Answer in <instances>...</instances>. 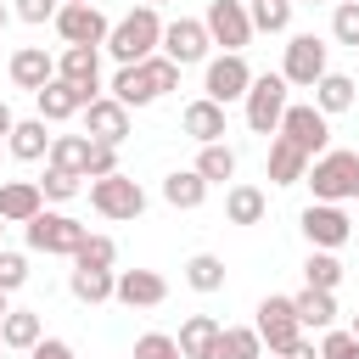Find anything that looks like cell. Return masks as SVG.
I'll use <instances>...</instances> for the list:
<instances>
[{
	"instance_id": "ffe728a7",
	"label": "cell",
	"mask_w": 359,
	"mask_h": 359,
	"mask_svg": "<svg viewBox=\"0 0 359 359\" xmlns=\"http://www.w3.org/2000/svg\"><path fill=\"white\" fill-rule=\"evenodd\" d=\"M180 123H185V135H191L196 146H219V140H224V107L208 101V95L191 101V107L180 112Z\"/></svg>"
},
{
	"instance_id": "f5cc1de1",
	"label": "cell",
	"mask_w": 359,
	"mask_h": 359,
	"mask_svg": "<svg viewBox=\"0 0 359 359\" xmlns=\"http://www.w3.org/2000/svg\"><path fill=\"white\" fill-rule=\"evenodd\" d=\"M348 331H353V337H359V314H353V325H348Z\"/></svg>"
},
{
	"instance_id": "681fc988",
	"label": "cell",
	"mask_w": 359,
	"mask_h": 359,
	"mask_svg": "<svg viewBox=\"0 0 359 359\" xmlns=\"http://www.w3.org/2000/svg\"><path fill=\"white\" fill-rule=\"evenodd\" d=\"M6 22H11V6H6V0H0V34H6Z\"/></svg>"
},
{
	"instance_id": "c3c4849f",
	"label": "cell",
	"mask_w": 359,
	"mask_h": 359,
	"mask_svg": "<svg viewBox=\"0 0 359 359\" xmlns=\"http://www.w3.org/2000/svg\"><path fill=\"white\" fill-rule=\"evenodd\" d=\"M11 129H17V118H11V107H6V101H0V135H6V140H11Z\"/></svg>"
},
{
	"instance_id": "91938a15",
	"label": "cell",
	"mask_w": 359,
	"mask_h": 359,
	"mask_svg": "<svg viewBox=\"0 0 359 359\" xmlns=\"http://www.w3.org/2000/svg\"><path fill=\"white\" fill-rule=\"evenodd\" d=\"M0 359H6V342H0Z\"/></svg>"
},
{
	"instance_id": "3957f363",
	"label": "cell",
	"mask_w": 359,
	"mask_h": 359,
	"mask_svg": "<svg viewBox=\"0 0 359 359\" xmlns=\"http://www.w3.org/2000/svg\"><path fill=\"white\" fill-rule=\"evenodd\" d=\"M22 236H28V252H45V258H73L79 247H84V224L73 219V213H39V219H28L22 224Z\"/></svg>"
},
{
	"instance_id": "9f6ffc18",
	"label": "cell",
	"mask_w": 359,
	"mask_h": 359,
	"mask_svg": "<svg viewBox=\"0 0 359 359\" xmlns=\"http://www.w3.org/2000/svg\"><path fill=\"white\" fill-rule=\"evenodd\" d=\"M0 151H6V135H0Z\"/></svg>"
},
{
	"instance_id": "816d5d0a",
	"label": "cell",
	"mask_w": 359,
	"mask_h": 359,
	"mask_svg": "<svg viewBox=\"0 0 359 359\" xmlns=\"http://www.w3.org/2000/svg\"><path fill=\"white\" fill-rule=\"evenodd\" d=\"M140 6H168V0H140Z\"/></svg>"
},
{
	"instance_id": "ba28073f",
	"label": "cell",
	"mask_w": 359,
	"mask_h": 359,
	"mask_svg": "<svg viewBox=\"0 0 359 359\" xmlns=\"http://www.w3.org/2000/svg\"><path fill=\"white\" fill-rule=\"evenodd\" d=\"M90 208L101 219H140L146 213V191L129 174H107V180H90Z\"/></svg>"
},
{
	"instance_id": "6f0895ef",
	"label": "cell",
	"mask_w": 359,
	"mask_h": 359,
	"mask_svg": "<svg viewBox=\"0 0 359 359\" xmlns=\"http://www.w3.org/2000/svg\"><path fill=\"white\" fill-rule=\"evenodd\" d=\"M353 230H359V213H353Z\"/></svg>"
},
{
	"instance_id": "d590c367",
	"label": "cell",
	"mask_w": 359,
	"mask_h": 359,
	"mask_svg": "<svg viewBox=\"0 0 359 359\" xmlns=\"http://www.w3.org/2000/svg\"><path fill=\"white\" fill-rule=\"evenodd\" d=\"M252 28L258 34H286L292 28V0H252Z\"/></svg>"
},
{
	"instance_id": "ac0fdd59",
	"label": "cell",
	"mask_w": 359,
	"mask_h": 359,
	"mask_svg": "<svg viewBox=\"0 0 359 359\" xmlns=\"http://www.w3.org/2000/svg\"><path fill=\"white\" fill-rule=\"evenodd\" d=\"M39 213H45L39 180H6V185H0V219H6V224H28V219H39Z\"/></svg>"
},
{
	"instance_id": "11a10c76",
	"label": "cell",
	"mask_w": 359,
	"mask_h": 359,
	"mask_svg": "<svg viewBox=\"0 0 359 359\" xmlns=\"http://www.w3.org/2000/svg\"><path fill=\"white\" fill-rule=\"evenodd\" d=\"M0 236H6V219H0ZM0 252H6V247H0Z\"/></svg>"
},
{
	"instance_id": "60d3db41",
	"label": "cell",
	"mask_w": 359,
	"mask_h": 359,
	"mask_svg": "<svg viewBox=\"0 0 359 359\" xmlns=\"http://www.w3.org/2000/svg\"><path fill=\"white\" fill-rule=\"evenodd\" d=\"M17 286H28V258L22 252H0V292H17Z\"/></svg>"
},
{
	"instance_id": "d6986e66",
	"label": "cell",
	"mask_w": 359,
	"mask_h": 359,
	"mask_svg": "<svg viewBox=\"0 0 359 359\" xmlns=\"http://www.w3.org/2000/svg\"><path fill=\"white\" fill-rule=\"evenodd\" d=\"M34 101H39V118H45V123H67V118H79V112L90 107V95H84L79 84H67V79H50Z\"/></svg>"
},
{
	"instance_id": "b9f144b4",
	"label": "cell",
	"mask_w": 359,
	"mask_h": 359,
	"mask_svg": "<svg viewBox=\"0 0 359 359\" xmlns=\"http://www.w3.org/2000/svg\"><path fill=\"white\" fill-rule=\"evenodd\" d=\"M320 359H359V337L353 331H325V342H320Z\"/></svg>"
},
{
	"instance_id": "f35d334b",
	"label": "cell",
	"mask_w": 359,
	"mask_h": 359,
	"mask_svg": "<svg viewBox=\"0 0 359 359\" xmlns=\"http://www.w3.org/2000/svg\"><path fill=\"white\" fill-rule=\"evenodd\" d=\"M135 359H185V353L168 331H146V337H135Z\"/></svg>"
},
{
	"instance_id": "74e56055",
	"label": "cell",
	"mask_w": 359,
	"mask_h": 359,
	"mask_svg": "<svg viewBox=\"0 0 359 359\" xmlns=\"http://www.w3.org/2000/svg\"><path fill=\"white\" fill-rule=\"evenodd\" d=\"M331 39L359 50V0H342V6L331 11Z\"/></svg>"
},
{
	"instance_id": "e0dca14e",
	"label": "cell",
	"mask_w": 359,
	"mask_h": 359,
	"mask_svg": "<svg viewBox=\"0 0 359 359\" xmlns=\"http://www.w3.org/2000/svg\"><path fill=\"white\" fill-rule=\"evenodd\" d=\"M6 73H11L17 90H34V95H39V90L56 79V56H50L45 45H22V50H11V67H6Z\"/></svg>"
},
{
	"instance_id": "680465c9",
	"label": "cell",
	"mask_w": 359,
	"mask_h": 359,
	"mask_svg": "<svg viewBox=\"0 0 359 359\" xmlns=\"http://www.w3.org/2000/svg\"><path fill=\"white\" fill-rule=\"evenodd\" d=\"M292 6H303V0H292ZM309 6H314V0H309Z\"/></svg>"
},
{
	"instance_id": "5b68a950",
	"label": "cell",
	"mask_w": 359,
	"mask_h": 359,
	"mask_svg": "<svg viewBox=\"0 0 359 359\" xmlns=\"http://www.w3.org/2000/svg\"><path fill=\"white\" fill-rule=\"evenodd\" d=\"M202 28H208V39L213 45H224V50H247L252 45V11H247V0H208V17H202Z\"/></svg>"
},
{
	"instance_id": "4fadbf2b",
	"label": "cell",
	"mask_w": 359,
	"mask_h": 359,
	"mask_svg": "<svg viewBox=\"0 0 359 359\" xmlns=\"http://www.w3.org/2000/svg\"><path fill=\"white\" fill-rule=\"evenodd\" d=\"M56 34H62V45H107V34H112V22L95 11V6H62L56 11Z\"/></svg>"
},
{
	"instance_id": "f1b7e54d",
	"label": "cell",
	"mask_w": 359,
	"mask_h": 359,
	"mask_svg": "<svg viewBox=\"0 0 359 359\" xmlns=\"http://www.w3.org/2000/svg\"><path fill=\"white\" fill-rule=\"evenodd\" d=\"M292 309H297V320L314 325V331H331V325H337V292H314V286H303V292L292 297Z\"/></svg>"
},
{
	"instance_id": "7bdbcfd3",
	"label": "cell",
	"mask_w": 359,
	"mask_h": 359,
	"mask_svg": "<svg viewBox=\"0 0 359 359\" xmlns=\"http://www.w3.org/2000/svg\"><path fill=\"white\" fill-rule=\"evenodd\" d=\"M146 73H151V84H157V95H168V90H180V67L157 50V56H146Z\"/></svg>"
},
{
	"instance_id": "bcb514c9",
	"label": "cell",
	"mask_w": 359,
	"mask_h": 359,
	"mask_svg": "<svg viewBox=\"0 0 359 359\" xmlns=\"http://www.w3.org/2000/svg\"><path fill=\"white\" fill-rule=\"evenodd\" d=\"M28 359H79V353H73V342H62V337H45V342H39Z\"/></svg>"
},
{
	"instance_id": "2e32d148",
	"label": "cell",
	"mask_w": 359,
	"mask_h": 359,
	"mask_svg": "<svg viewBox=\"0 0 359 359\" xmlns=\"http://www.w3.org/2000/svg\"><path fill=\"white\" fill-rule=\"evenodd\" d=\"M112 297H118L123 309H157V303L168 297V280H163L157 269H118Z\"/></svg>"
},
{
	"instance_id": "cb8c5ba5",
	"label": "cell",
	"mask_w": 359,
	"mask_h": 359,
	"mask_svg": "<svg viewBox=\"0 0 359 359\" xmlns=\"http://www.w3.org/2000/svg\"><path fill=\"white\" fill-rule=\"evenodd\" d=\"M107 90H112V101H123V107H151V101H157V84H151L146 62H140V67H118Z\"/></svg>"
},
{
	"instance_id": "52a82bcc",
	"label": "cell",
	"mask_w": 359,
	"mask_h": 359,
	"mask_svg": "<svg viewBox=\"0 0 359 359\" xmlns=\"http://www.w3.org/2000/svg\"><path fill=\"white\" fill-rule=\"evenodd\" d=\"M280 135H286L297 151H309V157H325V151H331V118H325L314 101H292L286 118H280Z\"/></svg>"
},
{
	"instance_id": "603a6c76",
	"label": "cell",
	"mask_w": 359,
	"mask_h": 359,
	"mask_svg": "<svg viewBox=\"0 0 359 359\" xmlns=\"http://www.w3.org/2000/svg\"><path fill=\"white\" fill-rule=\"evenodd\" d=\"M309 163H314V157H309V151H297L286 135H275V140H269V185H297V180L309 174Z\"/></svg>"
},
{
	"instance_id": "277c9868",
	"label": "cell",
	"mask_w": 359,
	"mask_h": 359,
	"mask_svg": "<svg viewBox=\"0 0 359 359\" xmlns=\"http://www.w3.org/2000/svg\"><path fill=\"white\" fill-rule=\"evenodd\" d=\"M292 107V84L280 73H258L247 90V129L252 135H280V118Z\"/></svg>"
},
{
	"instance_id": "6da1fadb",
	"label": "cell",
	"mask_w": 359,
	"mask_h": 359,
	"mask_svg": "<svg viewBox=\"0 0 359 359\" xmlns=\"http://www.w3.org/2000/svg\"><path fill=\"white\" fill-rule=\"evenodd\" d=\"M107 50H112L118 67H140L146 56H157L163 50V17H157V6H135L129 17H118L112 34H107Z\"/></svg>"
},
{
	"instance_id": "f546056e",
	"label": "cell",
	"mask_w": 359,
	"mask_h": 359,
	"mask_svg": "<svg viewBox=\"0 0 359 359\" xmlns=\"http://www.w3.org/2000/svg\"><path fill=\"white\" fill-rule=\"evenodd\" d=\"M359 101V90H353V79L348 73H325L320 84H314V107L325 112V118H337V112H348Z\"/></svg>"
},
{
	"instance_id": "836d02e7",
	"label": "cell",
	"mask_w": 359,
	"mask_h": 359,
	"mask_svg": "<svg viewBox=\"0 0 359 359\" xmlns=\"http://www.w3.org/2000/svg\"><path fill=\"white\" fill-rule=\"evenodd\" d=\"M196 174L208 180V185H224V180H236V151L219 140V146H202V157H196Z\"/></svg>"
},
{
	"instance_id": "9a60e30c",
	"label": "cell",
	"mask_w": 359,
	"mask_h": 359,
	"mask_svg": "<svg viewBox=\"0 0 359 359\" xmlns=\"http://www.w3.org/2000/svg\"><path fill=\"white\" fill-rule=\"evenodd\" d=\"M56 79L79 84V90L95 101V95H101V50H95V45H67V50L56 56Z\"/></svg>"
},
{
	"instance_id": "7c38bea8",
	"label": "cell",
	"mask_w": 359,
	"mask_h": 359,
	"mask_svg": "<svg viewBox=\"0 0 359 359\" xmlns=\"http://www.w3.org/2000/svg\"><path fill=\"white\" fill-rule=\"evenodd\" d=\"M208 28L196 22V17H174V22H163V56L174 62V67H191V62H208Z\"/></svg>"
},
{
	"instance_id": "ee69618b",
	"label": "cell",
	"mask_w": 359,
	"mask_h": 359,
	"mask_svg": "<svg viewBox=\"0 0 359 359\" xmlns=\"http://www.w3.org/2000/svg\"><path fill=\"white\" fill-rule=\"evenodd\" d=\"M107 174H118V146H101V140H95V151H90V168H84V180H107Z\"/></svg>"
},
{
	"instance_id": "d6a6232c",
	"label": "cell",
	"mask_w": 359,
	"mask_h": 359,
	"mask_svg": "<svg viewBox=\"0 0 359 359\" xmlns=\"http://www.w3.org/2000/svg\"><path fill=\"white\" fill-rule=\"evenodd\" d=\"M185 286H191V292H219V286H224V258H213V252L185 258Z\"/></svg>"
},
{
	"instance_id": "f907efd6",
	"label": "cell",
	"mask_w": 359,
	"mask_h": 359,
	"mask_svg": "<svg viewBox=\"0 0 359 359\" xmlns=\"http://www.w3.org/2000/svg\"><path fill=\"white\" fill-rule=\"evenodd\" d=\"M6 297H11V292H0V320H6V314H11V303H6Z\"/></svg>"
},
{
	"instance_id": "8992f818",
	"label": "cell",
	"mask_w": 359,
	"mask_h": 359,
	"mask_svg": "<svg viewBox=\"0 0 359 359\" xmlns=\"http://www.w3.org/2000/svg\"><path fill=\"white\" fill-rule=\"evenodd\" d=\"M258 337H264V348L275 353V359H286L297 342H303V320H297V309H292V297H264L258 303Z\"/></svg>"
},
{
	"instance_id": "8fae6325",
	"label": "cell",
	"mask_w": 359,
	"mask_h": 359,
	"mask_svg": "<svg viewBox=\"0 0 359 359\" xmlns=\"http://www.w3.org/2000/svg\"><path fill=\"white\" fill-rule=\"evenodd\" d=\"M325 73H331V67H325V39H320V34H292L286 62H280V79L297 84V90H314Z\"/></svg>"
},
{
	"instance_id": "5bb4252c",
	"label": "cell",
	"mask_w": 359,
	"mask_h": 359,
	"mask_svg": "<svg viewBox=\"0 0 359 359\" xmlns=\"http://www.w3.org/2000/svg\"><path fill=\"white\" fill-rule=\"evenodd\" d=\"M84 135L101 140V146H123V140H129V107L112 101V95H95V101L84 107Z\"/></svg>"
},
{
	"instance_id": "484cf974",
	"label": "cell",
	"mask_w": 359,
	"mask_h": 359,
	"mask_svg": "<svg viewBox=\"0 0 359 359\" xmlns=\"http://www.w3.org/2000/svg\"><path fill=\"white\" fill-rule=\"evenodd\" d=\"M219 331H224V325H219L213 314H191V320L180 325V337H174V342H180V353H185V359H208V353H213V342H219Z\"/></svg>"
},
{
	"instance_id": "44dd1931",
	"label": "cell",
	"mask_w": 359,
	"mask_h": 359,
	"mask_svg": "<svg viewBox=\"0 0 359 359\" xmlns=\"http://www.w3.org/2000/svg\"><path fill=\"white\" fill-rule=\"evenodd\" d=\"M0 342H6L11 353H34V348L45 342V320H39L34 309H11V314L0 320Z\"/></svg>"
},
{
	"instance_id": "83f0119b",
	"label": "cell",
	"mask_w": 359,
	"mask_h": 359,
	"mask_svg": "<svg viewBox=\"0 0 359 359\" xmlns=\"http://www.w3.org/2000/svg\"><path fill=\"white\" fill-rule=\"evenodd\" d=\"M163 202H168V208H202V202H208V180H202L196 168H174V174L163 180Z\"/></svg>"
},
{
	"instance_id": "1f68e13d",
	"label": "cell",
	"mask_w": 359,
	"mask_h": 359,
	"mask_svg": "<svg viewBox=\"0 0 359 359\" xmlns=\"http://www.w3.org/2000/svg\"><path fill=\"white\" fill-rule=\"evenodd\" d=\"M112 286H118L112 269H73V275H67V292H73L79 303H107Z\"/></svg>"
},
{
	"instance_id": "7dc6e473",
	"label": "cell",
	"mask_w": 359,
	"mask_h": 359,
	"mask_svg": "<svg viewBox=\"0 0 359 359\" xmlns=\"http://www.w3.org/2000/svg\"><path fill=\"white\" fill-rule=\"evenodd\" d=\"M286 359H320V348H314V342H297V348H292Z\"/></svg>"
},
{
	"instance_id": "7a4b0ae2",
	"label": "cell",
	"mask_w": 359,
	"mask_h": 359,
	"mask_svg": "<svg viewBox=\"0 0 359 359\" xmlns=\"http://www.w3.org/2000/svg\"><path fill=\"white\" fill-rule=\"evenodd\" d=\"M303 180L314 185V202H359V151H325L309 163Z\"/></svg>"
},
{
	"instance_id": "7402d4cb",
	"label": "cell",
	"mask_w": 359,
	"mask_h": 359,
	"mask_svg": "<svg viewBox=\"0 0 359 359\" xmlns=\"http://www.w3.org/2000/svg\"><path fill=\"white\" fill-rule=\"evenodd\" d=\"M50 140H56V135H45V118H17L6 151H11L17 163H39V157H50Z\"/></svg>"
},
{
	"instance_id": "30bf717a",
	"label": "cell",
	"mask_w": 359,
	"mask_h": 359,
	"mask_svg": "<svg viewBox=\"0 0 359 359\" xmlns=\"http://www.w3.org/2000/svg\"><path fill=\"white\" fill-rule=\"evenodd\" d=\"M297 224H303V236H309L314 252H337V247L353 236V213H342L337 202H309V208L297 213Z\"/></svg>"
},
{
	"instance_id": "9c48e42d",
	"label": "cell",
	"mask_w": 359,
	"mask_h": 359,
	"mask_svg": "<svg viewBox=\"0 0 359 359\" xmlns=\"http://www.w3.org/2000/svg\"><path fill=\"white\" fill-rule=\"evenodd\" d=\"M252 67H247V56H236V50H224V56H213L208 62V79H202V95L208 101H219V107H230V101H247V90H252Z\"/></svg>"
},
{
	"instance_id": "4316f807",
	"label": "cell",
	"mask_w": 359,
	"mask_h": 359,
	"mask_svg": "<svg viewBox=\"0 0 359 359\" xmlns=\"http://www.w3.org/2000/svg\"><path fill=\"white\" fill-rule=\"evenodd\" d=\"M208 359H264V337H258V325H224Z\"/></svg>"
},
{
	"instance_id": "d4e9b609",
	"label": "cell",
	"mask_w": 359,
	"mask_h": 359,
	"mask_svg": "<svg viewBox=\"0 0 359 359\" xmlns=\"http://www.w3.org/2000/svg\"><path fill=\"white\" fill-rule=\"evenodd\" d=\"M264 213H269V196L258 185H230L224 191V219L230 224H264Z\"/></svg>"
},
{
	"instance_id": "8d00e7d4",
	"label": "cell",
	"mask_w": 359,
	"mask_h": 359,
	"mask_svg": "<svg viewBox=\"0 0 359 359\" xmlns=\"http://www.w3.org/2000/svg\"><path fill=\"white\" fill-rule=\"evenodd\" d=\"M112 258H118L112 236H84V247L73 252V269H112Z\"/></svg>"
},
{
	"instance_id": "f6af8a7d",
	"label": "cell",
	"mask_w": 359,
	"mask_h": 359,
	"mask_svg": "<svg viewBox=\"0 0 359 359\" xmlns=\"http://www.w3.org/2000/svg\"><path fill=\"white\" fill-rule=\"evenodd\" d=\"M22 22H56V11H62V0H17L11 6Z\"/></svg>"
},
{
	"instance_id": "e575fe53",
	"label": "cell",
	"mask_w": 359,
	"mask_h": 359,
	"mask_svg": "<svg viewBox=\"0 0 359 359\" xmlns=\"http://www.w3.org/2000/svg\"><path fill=\"white\" fill-rule=\"evenodd\" d=\"M303 286H314V292H337V286H342V264H337V252H309V264H303Z\"/></svg>"
},
{
	"instance_id": "db71d44e",
	"label": "cell",
	"mask_w": 359,
	"mask_h": 359,
	"mask_svg": "<svg viewBox=\"0 0 359 359\" xmlns=\"http://www.w3.org/2000/svg\"><path fill=\"white\" fill-rule=\"evenodd\" d=\"M62 6H90V0H62Z\"/></svg>"
},
{
	"instance_id": "4dcf8cb0",
	"label": "cell",
	"mask_w": 359,
	"mask_h": 359,
	"mask_svg": "<svg viewBox=\"0 0 359 359\" xmlns=\"http://www.w3.org/2000/svg\"><path fill=\"white\" fill-rule=\"evenodd\" d=\"M90 151H95V140H90V135H56V140H50V168H67V174H79V180H84Z\"/></svg>"
},
{
	"instance_id": "ab89813d",
	"label": "cell",
	"mask_w": 359,
	"mask_h": 359,
	"mask_svg": "<svg viewBox=\"0 0 359 359\" xmlns=\"http://www.w3.org/2000/svg\"><path fill=\"white\" fill-rule=\"evenodd\" d=\"M39 191H45V202H73V196H79V174H67V168H45Z\"/></svg>"
}]
</instances>
